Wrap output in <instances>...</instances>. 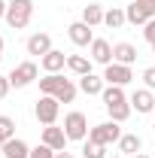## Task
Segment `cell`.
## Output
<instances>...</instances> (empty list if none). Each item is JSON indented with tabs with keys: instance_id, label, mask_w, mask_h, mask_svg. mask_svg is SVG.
<instances>
[{
	"instance_id": "obj_1",
	"label": "cell",
	"mask_w": 155,
	"mask_h": 158,
	"mask_svg": "<svg viewBox=\"0 0 155 158\" xmlns=\"http://www.w3.org/2000/svg\"><path fill=\"white\" fill-rule=\"evenodd\" d=\"M40 91H43V94L58 98L61 103H73L79 88L73 85V79H64L61 73H46V76L40 79Z\"/></svg>"
},
{
	"instance_id": "obj_2",
	"label": "cell",
	"mask_w": 155,
	"mask_h": 158,
	"mask_svg": "<svg viewBox=\"0 0 155 158\" xmlns=\"http://www.w3.org/2000/svg\"><path fill=\"white\" fill-rule=\"evenodd\" d=\"M103 106H107V113H110V118L113 122H125V118L131 116V100H128V94L122 91V85H107L103 88Z\"/></svg>"
},
{
	"instance_id": "obj_3",
	"label": "cell",
	"mask_w": 155,
	"mask_h": 158,
	"mask_svg": "<svg viewBox=\"0 0 155 158\" xmlns=\"http://www.w3.org/2000/svg\"><path fill=\"white\" fill-rule=\"evenodd\" d=\"M31 15H34V0H12L6 6V24L12 31H21L31 24Z\"/></svg>"
},
{
	"instance_id": "obj_4",
	"label": "cell",
	"mask_w": 155,
	"mask_h": 158,
	"mask_svg": "<svg viewBox=\"0 0 155 158\" xmlns=\"http://www.w3.org/2000/svg\"><path fill=\"white\" fill-rule=\"evenodd\" d=\"M125 15H128V24H146V21L155 19V0H134L131 6H125Z\"/></svg>"
},
{
	"instance_id": "obj_5",
	"label": "cell",
	"mask_w": 155,
	"mask_h": 158,
	"mask_svg": "<svg viewBox=\"0 0 155 158\" xmlns=\"http://www.w3.org/2000/svg\"><path fill=\"white\" fill-rule=\"evenodd\" d=\"M61 100L58 98H52V94H43V98L34 103V116H37V122L40 125H55L58 122V106Z\"/></svg>"
},
{
	"instance_id": "obj_6",
	"label": "cell",
	"mask_w": 155,
	"mask_h": 158,
	"mask_svg": "<svg viewBox=\"0 0 155 158\" xmlns=\"http://www.w3.org/2000/svg\"><path fill=\"white\" fill-rule=\"evenodd\" d=\"M64 134H67V140H85L88 137V118H85V113H79V110L67 113L64 116Z\"/></svg>"
},
{
	"instance_id": "obj_7",
	"label": "cell",
	"mask_w": 155,
	"mask_h": 158,
	"mask_svg": "<svg viewBox=\"0 0 155 158\" xmlns=\"http://www.w3.org/2000/svg\"><path fill=\"white\" fill-rule=\"evenodd\" d=\"M119 137H122V128H119V122H100V125H94L91 131H88V140H94V143H103V146H110V143H119Z\"/></svg>"
},
{
	"instance_id": "obj_8",
	"label": "cell",
	"mask_w": 155,
	"mask_h": 158,
	"mask_svg": "<svg viewBox=\"0 0 155 158\" xmlns=\"http://www.w3.org/2000/svg\"><path fill=\"white\" fill-rule=\"evenodd\" d=\"M37 76H40V67H37V64H34V61H21L19 67H12L9 82H12V88H24V85H31Z\"/></svg>"
},
{
	"instance_id": "obj_9",
	"label": "cell",
	"mask_w": 155,
	"mask_h": 158,
	"mask_svg": "<svg viewBox=\"0 0 155 158\" xmlns=\"http://www.w3.org/2000/svg\"><path fill=\"white\" fill-rule=\"evenodd\" d=\"M131 79H134V73H131L128 64H116V61H113V64L103 67V82H107V85H128Z\"/></svg>"
},
{
	"instance_id": "obj_10",
	"label": "cell",
	"mask_w": 155,
	"mask_h": 158,
	"mask_svg": "<svg viewBox=\"0 0 155 158\" xmlns=\"http://www.w3.org/2000/svg\"><path fill=\"white\" fill-rule=\"evenodd\" d=\"M43 143H46L49 149H55V152H64V149H67V134H64V128L46 125V128H43Z\"/></svg>"
},
{
	"instance_id": "obj_11",
	"label": "cell",
	"mask_w": 155,
	"mask_h": 158,
	"mask_svg": "<svg viewBox=\"0 0 155 158\" xmlns=\"http://www.w3.org/2000/svg\"><path fill=\"white\" fill-rule=\"evenodd\" d=\"M128 100H131V110L143 113V116H146V113H155V98H152V91H149V88H137Z\"/></svg>"
},
{
	"instance_id": "obj_12",
	"label": "cell",
	"mask_w": 155,
	"mask_h": 158,
	"mask_svg": "<svg viewBox=\"0 0 155 158\" xmlns=\"http://www.w3.org/2000/svg\"><path fill=\"white\" fill-rule=\"evenodd\" d=\"M67 34H70V43H73V46H91V43H94V34H91V27H88L85 21H73V24L67 27Z\"/></svg>"
},
{
	"instance_id": "obj_13",
	"label": "cell",
	"mask_w": 155,
	"mask_h": 158,
	"mask_svg": "<svg viewBox=\"0 0 155 158\" xmlns=\"http://www.w3.org/2000/svg\"><path fill=\"white\" fill-rule=\"evenodd\" d=\"M40 67H43L46 73H61V70L67 67V55L58 52V49H52V52H46V55L40 58Z\"/></svg>"
},
{
	"instance_id": "obj_14",
	"label": "cell",
	"mask_w": 155,
	"mask_h": 158,
	"mask_svg": "<svg viewBox=\"0 0 155 158\" xmlns=\"http://www.w3.org/2000/svg\"><path fill=\"white\" fill-rule=\"evenodd\" d=\"M103 88H107L103 76H94V73H85V76H79V91H82V94H88V98L103 94Z\"/></svg>"
},
{
	"instance_id": "obj_15",
	"label": "cell",
	"mask_w": 155,
	"mask_h": 158,
	"mask_svg": "<svg viewBox=\"0 0 155 158\" xmlns=\"http://www.w3.org/2000/svg\"><path fill=\"white\" fill-rule=\"evenodd\" d=\"M46 52H52V37H49V34H34V37H27V55L43 58Z\"/></svg>"
},
{
	"instance_id": "obj_16",
	"label": "cell",
	"mask_w": 155,
	"mask_h": 158,
	"mask_svg": "<svg viewBox=\"0 0 155 158\" xmlns=\"http://www.w3.org/2000/svg\"><path fill=\"white\" fill-rule=\"evenodd\" d=\"M88 49H91V61H94V64H103V67L113 64V46H110L107 40H97L94 37V43H91Z\"/></svg>"
},
{
	"instance_id": "obj_17",
	"label": "cell",
	"mask_w": 155,
	"mask_h": 158,
	"mask_svg": "<svg viewBox=\"0 0 155 158\" xmlns=\"http://www.w3.org/2000/svg\"><path fill=\"white\" fill-rule=\"evenodd\" d=\"M113 61L131 67L137 61V46H131V43H116V46H113Z\"/></svg>"
},
{
	"instance_id": "obj_18",
	"label": "cell",
	"mask_w": 155,
	"mask_h": 158,
	"mask_svg": "<svg viewBox=\"0 0 155 158\" xmlns=\"http://www.w3.org/2000/svg\"><path fill=\"white\" fill-rule=\"evenodd\" d=\"M143 149V140H140V134H122L119 137V155H137Z\"/></svg>"
},
{
	"instance_id": "obj_19",
	"label": "cell",
	"mask_w": 155,
	"mask_h": 158,
	"mask_svg": "<svg viewBox=\"0 0 155 158\" xmlns=\"http://www.w3.org/2000/svg\"><path fill=\"white\" fill-rule=\"evenodd\" d=\"M3 155L6 158H31V146H27L24 140L12 137L9 143H3Z\"/></svg>"
},
{
	"instance_id": "obj_20",
	"label": "cell",
	"mask_w": 155,
	"mask_h": 158,
	"mask_svg": "<svg viewBox=\"0 0 155 158\" xmlns=\"http://www.w3.org/2000/svg\"><path fill=\"white\" fill-rule=\"evenodd\" d=\"M103 6L100 3H88V6H82V21L88 24V27H97V24H103Z\"/></svg>"
},
{
	"instance_id": "obj_21",
	"label": "cell",
	"mask_w": 155,
	"mask_h": 158,
	"mask_svg": "<svg viewBox=\"0 0 155 158\" xmlns=\"http://www.w3.org/2000/svg\"><path fill=\"white\" fill-rule=\"evenodd\" d=\"M91 64H94V61L85 58V55H67V70H73L76 76H85V73H91Z\"/></svg>"
},
{
	"instance_id": "obj_22",
	"label": "cell",
	"mask_w": 155,
	"mask_h": 158,
	"mask_svg": "<svg viewBox=\"0 0 155 158\" xmlns=\"http://www.w3.org/2000/svg\"><path fill=\"white\" fill-rule=\"evenodd\" d=\"M103 24H107V27H113V31H119L122 24H128L125 9H122V6H110V9L103 12Z\"/></svg>"
},
{
	"instance_id": "obj_23",
	"label": "cell",
	"mask_w": 155,
	"mask_h": 158,
	"mask_svg": "<svg viewBox=\"0 0 155 158\" xmlns=\"http://www.w3.org/2000/svg\"><path fill=\"white\" fill-rule=\"evenodd\" d=\"M12 137H15V122L9 116H0V149H3V143H9Z\"/></svg>"
},
{
	"instance_id": "obj_24",
	"label": "cell",
	"mask_w": 155,
	"mask_h": 158,
	"mask_svg": "<svg viewBox=\"0 0 155 158\" xmlns=\"http://www.w3.org/2000/svg\"><path fill=\"white\" fill-rule=\"evenodd\" d=\"M82 158H107V146H103V143H94V140H85Z\"/></svg>"
},
{
	"instance_id": "obj_25",
	"label": "cell",
	"mask_w": 155,
	"mask_h": 158,
	"mask_svg": "<svg viewBox=\"0 0 155 158\" xmlns=\"http://www.w3.org/2000/svg\"><path fill=\"white\" fill-rule=\"evenodd\" d=\"M31 158H55V149H49L46 143H40V146L31 149Z\"/></svg>"
},
{
	"instance_id": "obj_26",
	"label": "cell",
	"mask_w": 155,
	"mask_h": 158,
	"mask_svg": "<svg viewBox=\"0 0 155 158\" xmlns=\"http://www.w3.org/2000/svg\"><path fill=\"white\" fill-rule=\"evenodd\" d=\"M143 40H146L149 46H155V19L143 24Z\"/></svg>"
},
{
	"instance_id": "obj_27",
	"label": "cell",
	"mask_w": 155,
	"mask_h": 158,
	"mask_svg": "<svg viewBox=\"0 0 155 158\" xmlns=\"http://www.w3.org/2000/svg\"><path fill=\"white\" fill-rule=\"evenodd\" d=\"M143 82H146L149 91H155V67H146V70H143Z\"/></svg>"
},
{
	"instance_id": "obj_28",
	"label": "cell",
	"mask_w": 155,
	"mask_h": 158,
	"mask_svg": "<svg viewBox=\"0 0 155 158\" xmlns=\"http://www.w3.org/2000/svg\"><path fill=\"white\" fill-rule=\"evenodd\" d=\"M9 88H12V82H9V76H0V100L9 94Z\"/></svg>"
},
{
	"instance_id": "obj_29",
	"label": "cell",
	"mask_w": 155,
	"mask_h": 158,
	"mask_svg": "<svg viewBox=\"0 0 155 158\" xmlns=\"http://www.w3.org/2000/svg\"><path fill=\"white\" fill-rule=\"evenodd\" d=\"M6 6H9V3H6V0H0V19H6Z\"/></svg>"
},
{
	"instance_id": "obj_30",
	"label": "cell",
	"mask_w": 155,
	"mask_h": 158,
	"mask_svg": "<svg viewBox=\"0 0 155 158\" xmlns=\"http://www.w3.org/2000/svg\"><path fill=\"white\" fill-rule=\"evenodd\" d=\"M55 158H73V155H70V152L64 149V152H55Z\"/></svg>"
},
{
	"instance_id": "obj_31",
	"label": "cell",
	"mask_w": 155,
	"mask_h": 158,
	"mask_svg": "<svg viewBox=\"0 0 155 158\" xmlns=\"http://www.w3.org/2000/svg\"><path fill=\"white\" fill-rule=\"evenodd\" d=\"M0 61H3V37H0Z\"/></svg>"
},
{
	"instance_id": "obj_32",
	"label": "cell",
	"mask_w": 155,
	"mask_h": 158,
	"mask_svg": "<svg viewBox=\"0 0 155 158\" xmlns=\"http://www.w3.org/2000/svg\"><path fill=\"white\" fill-rule=\"evenodd\" d=\"M131 158H149V155H143V152H137V155H131Z\"/></svg>"
},
{
	"instance_id": "obj_33",
	"label": "cell",
	"mask_w": 155,
	"mask_h": 158,
	"mask_svg": "<svg viewBox=\"0 0 155 158\" xmlns=\"http://www.w3.org/2000/svg\"><path fill=\"white\" fill-rule=\"evenodd\" d=\"M113 158H125V155H113Z\"/></svg>"
},
{
	"instance_id": "obj_34",
	"label": "cell",
	"mask_w": 155,
	"mask_h": 158,
	"mask_svg": "<svg viewBox=\"0 0 155 158\" xmlns=\"http://www.w3.org/2000/svg\"><path fill=\"white\" fill-rule=\"evenodd\" d=\"M152 55H155V46H152Z\"/></svg>"
}]
</instances>
